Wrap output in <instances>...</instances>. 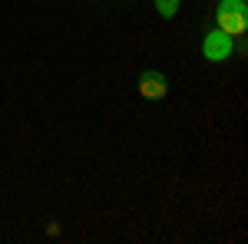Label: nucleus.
Listing matches in <instances>:
<instances>
[{
	"instance_id": "obj_1",
	"label": "nucleus",
	"mask_w": 248,
	"mask_h": 244,
	"mask_svg": "<svg viewBox=\"0 0 248 244\" xmlns=\"http://www.w3.org/2000/svg\"><path fill=\"white\" fill-rule=\"evenodd\" d=\"M215 23H218L222 33H229V37H242V33L248 30V7H245V0H222L218 10H215Z\"/></svg>"
},
{
	"instance_id": "obj_2",
	"label": "nucleus",
	"mask_w": 248,
	"mask_h": 244,
	"mask_svg": "<svg viewBox=\"0 0 248 244\" xmlns=\"http://www.w3.org/2000/svg\"><path fill=\"white\" fill-rule=\"evenodd\" d=\"M232 50H235V40L229 33H222V30H212L202 40V57L209 59V63H225L232 57Z\"/></svg>"
},
{
	"instance_id": "obj_3",
	"label": "nucleus",
	"mask_w": 248,
	"mask_h": 244,
	"mask_svg": "<svg viewBox=\"0 0 248 244\" xmlns=\"http://www.w3.org/2000/svg\"><path fill=\"white\" fill-rule=\"evenodd\" d=\"M139 93L146 96V99H162V96L169 93V79L162 73H155V70H142V76H139Z\"/></svg>"
},
{
	"instance_id": "obj_4",
	"label": "nucleus",
	"mask_w": 248,
	"mask_h": 244,
	"mask_svg": "<svg viewBox=\"0 0 248 244\" xmlns=\"http://www.w3.org/2000/svg\"><path fill=\"white\" fill-rule=\"evenodd\" d=\"M179 3H182V0H155V10H159L166 20H172L175 14H179Z\"/></svg>"
}]
</instances>
